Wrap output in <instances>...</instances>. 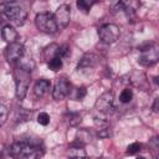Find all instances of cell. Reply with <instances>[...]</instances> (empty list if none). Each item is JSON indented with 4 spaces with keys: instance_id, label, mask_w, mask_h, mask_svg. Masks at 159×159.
Returning <instances> with one entry per match:
<instances>
[{
    "instance_id": "8",
    "label": "cell",
    "mask_w": 159,
    "mask_h": 159,
    "mask_svg": "<svg viewBox=\"0 0 159 159\" xmlns=\"http://www.w3.org/2000/svg\"><path fill=\"white\" fill-rule=\"evenodd\" d=\"M25 47H24V45L22 43H20V42H12V43H9L7 46H6V48H5V58H6V61L9 62V63H11V65H16L21 58H22V56L25 55Z\"/></svg>"
},
{
    "instance_id": "3",
    "label": "cell",
    "mask_w": 159,
    "mask_h": 159,
    "mask_svg": "<svg viewBox=\"0 0 159 159\" xmlns=\"http://www.w3.org/2000/svg\"><path fill=\"white\" fill-rule=\"evenodd\" d=\"M14 77H15V83H16V97L17 99L22 101L27 93L29 84H30V72L22 70L19 66H15L14 70Z\"/></svg>"
},
{
    "instance_id": "22",
    "label": "cell",
    "mask_w": 159,
    "mask_h": 159,
    "mask_svg": "<svg viewBox=\"0 0 159 159\" xmlns=\"http://www.w3.org/2000/svg\"><path fill=\"white\" fill-rule=\"evenodd\" d=\"M68 55H70V47L67 45L60 46V48H58V57L63 58V57H67Z\"/></svg>"
},
{
    "instance_id": "13",
    "label": "cell",
    "mask_w": 159,
    "mask_h": 159,
    "mask_svg": "<svg viewBox=\"0 0 159 159\" xmlns=\"http://www.w3.org/2000/svg\"><path fill=\"white\" fill-rule=\"evenodd\" d=\"M51 88V82L48 80H45V78H41L39 80L35 86H34V93L37 96V97H43Z\"/></svg>"
},
{
    "instance_id": "16",
    "label": "cell",
    "mask_w": 159,
    "mask_h": 159,
    "mask_svg": "<svg viewBox=\"0 0 159 159\" xmlns=\"http://www.w3.org/2000/svg\"><path fill=\"white\" fill-rule=\"evenodd\" d=\"M93 4H94V1H89V0H78L76 5H77V7H78L82 12L87 14V12L91 10V7H92Z\"/></svg>"
},
{
    "instance_id": "28",
    "label": "cell",
    "mask_w": 159,
    "mask_h": 159,
    "mask_svg": "<svg viewBox=\"0 0 159 159\" xmlns=\"http://www.w3.org/2000/svg\"><path fill=\"white\" fill-rule=\"evenodd\" d=\"M135 159H145L144 157H138V158H135Z\"/></svg>"
},
{
    "instance_id": "6",
    "label": "cell",
    "mask_w": 159,
    "mask_h": 159,
    "mask_svg": "<svg viewBox=\"0 0 159 159\" xmlns=\"http://www.w3.org/2000/svg\"><path fill=\"white\" fill-rule=\"evenodd\" d=\"M159 60V47L155 43L148 45L140 50V56H139V63L142 66H153L157 63Z\"/></svg>"
},
{
    "instance_id": "2",
    "label": "cell",
    "mask_w": 159,
    "mask_h": 159,
    "mask_svg": "<svg viewBox=\"0 0 159 159\" xmlns=\"http://www.w3.org/2000/svg\"><path fill=\"white\" fill-rule=\"evenodd\" d=\"M0 16L4 21H10L15 26H22L27 17V11L15 2H1Z\"/></svg>"
},
{
    "instance_id": "18",
    "label": "cell",
    "mask_w": 159,
    "mask_h": 159,
    "mask_svg": "<svg viewBox=\"0 0 159 159\" xmlns=\"http://www.w3.org/2000/svg\"><path fill=\"white\" fill-rule=\"evenodd\" d=\"M132 98H133V92L129 88H124L119 94V101L122 103H128L132 101Z\"/></svg>"
},
{
    "instance_id": "12",
    "label": "cell",
    "mask_w": 159,
    "mask_h": 159,
    "mask_svg": "<svg viewBox=\"0 0 159 159\" xmlns=\"http://www.w3.org/2000/svg\"><path fill=\"white\" fill-rule=\"evenodd\" d=\"M97 62H98V56H96L94 53H86L82 57V60L80 61L77 68H78V71L80 70H89V68L94 67L97 65Z\"/></svg>"
},
{
    "instance_id": "27",
    "label": "cell",
    "mask_w": 159,
    "mask_h": 159,
    "mask_svg": "<svg viewBox=\"0 0 159 159\" xmlns=\"http://www.w3.org/2000/svg\"><path fill=\"white\" fill-rule=\"evenodd\" d=\"M2 25H4V19L0 16V26H2Z\"/></svg>"
},
{
    "instance_id": "1",
    "label": "cell",
    "mask_w": 159,
    "mask_h": 159,
    "mask_svg": "<svg viewBox=\"0 0 159 159\" xmlns=\"http://www.w3.org/2000/svg\"><path fill=\"white\" fill-rule=\"evenodd\" d=\"M43 153V148L39 143L29 140H19L10 147V154L14 159H40Z\"/></svg>"
},
{
    "instance_id": "14",
    "label": "cell",
    "mask_w": 159,
    "mask_h": 159,
    "mask_svg": "<svg viewBox=\"0 0 159 159\" xmlns=\"http://www.w3.org/2000/svg\"><path fill=\"white\" fill-rule=\"evenodd\" d=\"M58 48H60V46L56 45V43H51L50 46L45 47V50H43V57H45V60L48 62L53 57H58Z\"/></svg>"
},
{
    "instance_id": "4",
    "label": "cell",
    "mask_w": 159,
    "mask_h": 159,
    "mask_svg": "<svg viewBox=\"0 0 159 159\" xmlns=\"http://www.w3.org/2000/svg\"><path fill=\"white\" fill-rule=\"evenodd\" d=\"M35 25L37 30L45 34H56L58 31L57 25L53 19V14L51 12H40L35 17Z\"/></svg>"
},
{
    "instance_id": "25",
    "label": "cell",
    "mask_w": 159,
    "mask_h": 159,
    "mask_svg": "<svg viewBox=\"0 0 159 159\" xmlns=\"http://www.w3.org/2000/svg\"><path fill=\"white\" fill-rule=\"evenodd\" d=\"M153 111H154V112H157V111H158V98H155V101H154V106H153Z\"/></svg>"
},
{
    "instance_id": "20",
    "label": "cell",
    "mask_w": 159,
    "mask_h": 159,
    "mask_svg": "<svg viewBox=\"0 0 159 159\" xmlns=\"http://www.w3.org/2000/svg\"><path fill=\"white\" fill-rule=\"evenodd\" d=\"M7 116H9V111H7V108H6L4 104H0V127L6 122Z\"/></svg>"
},
{
    "instance_id": "21",
    "label": "cell",
    "mask_w": 159,
    "mask_h": 159,
    "mask_svg": "<svg viewBox=\"0 0 159 159\" xmlns=\"http://www.w3.org/2000/svg\"><path fill=\"white\" fill-rule=\"evenodd\" d=\"M37 122L41 124V125H47L50 123V116L46 113V112H41L39 116H37Z\"/></svg>"
},
{
    "instance_id": "9",
    "label": "cell",
    "mask_w": 159,
    "mask_h": 159,
    "mask_svg": "<svg viewBox=\"0 0 159 159\" xmlns=\"http://www.w3.org/2000/svg\"><path fill=\"white\" fill-rule=\"evenodd\" d=\"M53 19H55V22H56L58 30L67 27V25L70 24V20H71V7H70V5H67V4L60 5L58 9L56 10V12L53 14Z\"/></svg>"
},
{
    "instance_id": "23",
    "label": "cell",
    "mask_w": 159,
    "mask_h": 159,
    "mask_svg": "<svg viewBox=\"0 0 159 159\" xmlns=\"http://www.w3.org/2000/svg\"><path fill=\"white\" fill-rule=\"evenodd\" d=\"M86 94H87V91H86V88H84V87H80V88H77L76 99H78V101H82V99L86 97Z\"/></svg>"
},
{
    "instance_id": "19",
    "label": "cell",
    "mask_w": 159,
    "mask_h": 159,
    "mask_svg": "<svg viewBox=\"0 0 159 159\" xmlns=\"http://www.w3.org/2000/svg\"><path fill=\"white\" fill-rule=\"evenodd\" d=\"M140 148H142V145L139 144V143H132V144H129L128 147H127V154L128 155H133V154H135V153H138L139 150H140Z\"/></svg>"
},
{
    "instance_id": "5",
    "label": "cell",
    "mask_w": 159,
    "mask_h": 159,
    "mask_svg": "<svg viewBox=\"0 0 159 159\" xmlns=\"http://www.w3.org/2000/svg\"><path fill=\"white\" fill-rule=\"evenodd\" d=\"M94 108L96 111L99 113V114H103V116H109L112 113H114L116 111V106H114V96L112 92H104L102 93L96 104H94Z\"/></svg>"
},
{
    "instance_id": "17",
    "label": "cell",
    "mask_w": 159,
    "mask_h": 159,
    "mask_svg": "<svg viewBox=\"0 0 159 159\" xmlns=\"http://www.w3.org/2000/svg\"><path fill=\"white\" fill-rule=\"evenodd\" d=\"M62 58H60V57H53L52 60H50L48 62H47V66H48V68L51 70V71H58V70H61L62 68Z\"/></svg>"
},
{
    "instance_id": "26",
    "label": "cell",
    "mask_w": 159,
    "mask_h": 159,
    "mask_svg": "<svg viewBox=\"0 0 159 159\" xmlns=\"http://www.w3.org/2000/svg\"><path fill=\"white\" fill-rule=\"evenodd\" d=\"M70 159H88V158H86V157H72Z\"/></svg>"
},
{
    "instance_id": "11",
    "label": "cell",
    "mask_w": 159,
    "mask_h": 159,
    "mask_svg": "<svg viewBox=\"0 0 159 159\" xmlns=\"http://www.w3.org/2000/svg\"><path fill=\"white\" fill-rule=\"evenodd\" d=\"M1 37L7 43H12V42H16V40L19 37V34L15 30L14 26H11V25H4L2 29H1Z\"/></svg>"
},
{
    "instance_id": "7",
    "label": "cell",
    "mask_w": 159,
    "mask_h": 159,
    "mask_svg": "<svg viewBox=\"0 0 159 159\" xmlns=\"http://www.w3.org/2000/svg\"><path fill=\"white\" fill-rule=\"evenodd\" d=\"M120 30L116 24H104L98 29V36L104 43H113L119 39Z\"/></svg>"
},
{
    "instance_id": "24",
    "label": "cell",
    "mask_w": 159,
    "mask_h": 159,
    "mask_svg": "<svg viewBox=\"0 0 159 159\" xmlns=\"http://www.w3.org/2000/svg\"><path fill=\"white\" fill-rule=\"evenodd\" d=\"M112 135V133H111V130L108 129V128H103V129H101L99 132H98V137L99 138H108V137H111Z\"/></svg>"
},
{
    "instance_id": "15",
    "label": "cell",
    "mask_w": 159,
    "mask_h": 159,
    "mask_svg": "<svg viewBox=\"0 0 159 159\" xmlns=\"http://www.w3.org/2000/svg\"><path fill=\"white\" fill-rule=\"evenodd\" d=\"M66 119H67V123H68L70 125L75 127V125H77V124L81 123L82 117H81V114L77 113V112H70V113L66 114Z\"/></svg>"
},
{
    "instance_id": "10",
    "label": "cell",
    "mask_w": 159,
    "mask_h": 159,
    "mask_svg": "<svg viewBox=\"0 0 159 159\" xmlns=\"http://www.w3.org/2000/svg\"><path fill=\"white\" fill-rule=\"evenodd\" d=\"M70 91H71L70 81L65 77H60L55 82V86H53V89H52V97L56 101H61V99H63L65 97L68 96Z\"/></svg>"
}]
</instances>
